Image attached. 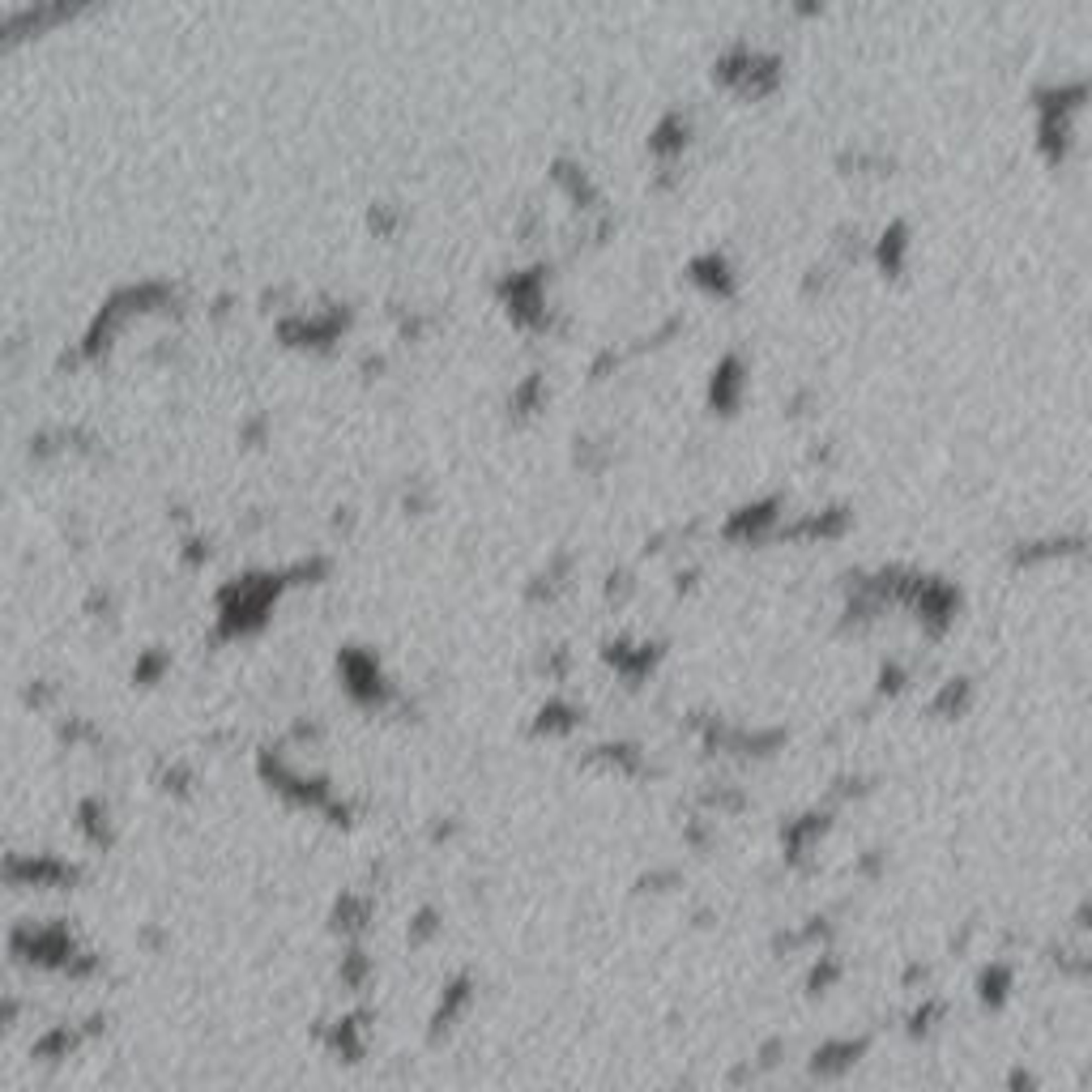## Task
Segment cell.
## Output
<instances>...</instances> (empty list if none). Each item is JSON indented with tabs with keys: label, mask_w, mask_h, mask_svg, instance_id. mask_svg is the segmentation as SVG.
<instances>
[]
</instances>
